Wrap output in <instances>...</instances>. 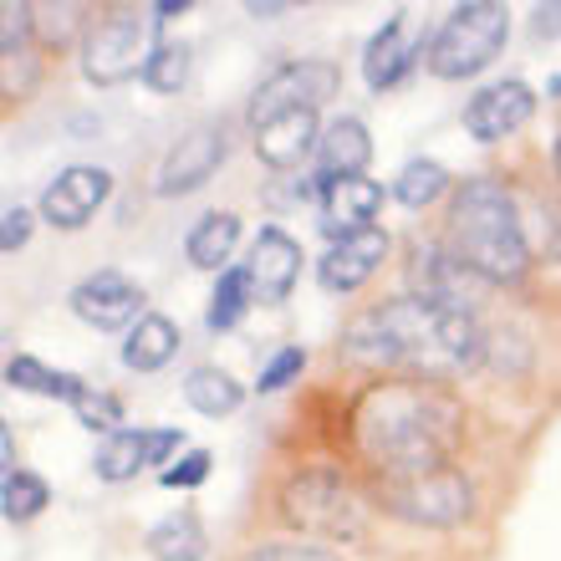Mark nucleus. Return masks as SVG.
<instances>
[{"label":"nucleus","instance_id":"nucleus-12","mask_svg":"<svg viewBox=\"0 0 561 561\" xmlns=\"http://www.w3.org/2000/svg\"><path fill=\"white\" fill-rule=\"evenodd\" d=\"M296 276H301V245H296L286 230H261L251 245V261H245V280H251V301H266V307H276V301H286L296 286Z\"/></svg>","mask_w":561,"mask_h":561},{"label":"nucleus","instance_id":"nucleus-10","mask_svg":"<svg viewBox=\"0 0 561 561\" xmlns=\"http://www.w3.org/2000/svg\"><path fill=\"white\" fill-rule=\"evenodd\" d=\"M107 190H113L107 169H88V163L61 169L42 194V220L57 225V230H82V225L98 215V205L107 199Z\"/></svg>","mask_w":561,"mask_h":561},{"label":"nucleus","instance_id":"nucleus-34","mask_svg":"<svg viewBox=\"0 0 561 561\" xmlns=\"http://www.w3.org/2000/svg\"><path fill=\"white\" fill-rule=\"evenodd\" d=\"M174 449H179V428H159V434H148V465H163Z\"/></svg>","mask_w":561,"mask_h":561},{"label":"nucleus","instance_id":"nucleus-14","mask_svg":"<svg viewBox=\"0 0 561 561\" xmlns=\"http://www.w3.org/2000/svg\"><path fill=\"white\" fill-rule=\"evenodd\" d=\"M383 209V184L373 179H332L322 184V230L332 240H347V236H363L373 230V215Z\"/></svg>","mask_w":561,"mask_h":561},{"label":"nucleus","instance_id":"nucleus-21","mask_svg":"<svg viewBox=\"0 0 561 561\" xmlns=\"http://www.w3.org/2000/svg\"><path fill=\"white\" fill-rule=\"evenodd\" d=\"M236 240H240V220H236V215H225V209L205 215V220L190 230V240H184V251H190V266L220 271L225 261H230V251H236Z\"/></svg>","mask_w":561,"mask_h":561},{"label":"nucleus","instance_id":"nucleus-27","mask_svg":"<svg viewBox=\"0 0 561 561\" xmlns=\"http://www.w3.org/2000/svg\"><path fill=\"white\" fill-rule=\"evenodd\" d=\"M144 82H148L153 92H179L184 82H190V46H184V42H179V46H174V42L153 46Z\"/></svg>","mask_w":561,"mask_h":561},{"label":"nucleus","instance_id":"nucleus-5","mask_svg":"<svg viewBox=\"0 0 561 561\" xmlns=\"http://www.w3.org/2000/svg\"><path fill=\"white\" fill-rule=\"evenodd\" d=\"M153 26H159V15H144V11H134V5L107 11L103 21L88 31V42H82V72H88V82L113 88V82H128L134 72H148Z\"/></svg>","mask_w":561,"mask_h":561},{"label":"nucleus","instance_id":"nucleus-7","mask_svg":"<svg viewBox=\"0 0 561 561\" xmlns=\"http://www.w3.org/2000/svg\"><path fill=\"white\" fill-rule=\"evenodd\" d=\"M383 505L399 520H414V526H455V520H465L474 511V490L449 465V470H434V474L383 480Z\"/></svg>","mask_w":561,"mask_h":561},{"label":"nucleus","instance_id":"nucleus-32","mask_svg":"<svg viewBox=\"0 0 561 561\" xmlns=\"http://www.w3.org/2000/svg\"><path fill=\"white\" fill-rule=\"evenodd\" d=\"M209 474V449H190V455L163 470V485H199Z\"/></svg>","mask_w":561,"mask_h":561},{"label":"nucleus","instance_id":"nucleus-1","mask_svg":"<svg viewBox=\"0 0 561 561\" xmlns=\"http://www.w3.org/2000/svg\"><path fill=\"white\" fill-rule=\"evenodd\" d=\"M342 353L368 368H403L419 383H434L470 373L485 357V332L470 307L439 296H399L353 317L342 332Z\"/></svg>","mask_w":561,"mask_h":561},{"label":"nucleus","instance_id":"nucleus-23","mask_svg":"<svg viewBox=\"0 0 561 561\" xmlns=\"http://www.w3.org/2000/svg\"><path fill=\"white\" fill-rule=\"evenodd\" d=\"M184 399H190L199 414L220 419V414H236L240 399H245V388H240L230 373H220V368H194L190 378H184Z\"/></svg>","mask_w":561,"mask_h":561},{"label":"nucleus","instance_id":"nucleus-30","mask_svg":"<svg viewBox=\"0 0 561 561\" xmlns=\"http://www.w3.org/2000/svg\"><path fill=\"white\" fill-rule=\"evenodd\" d=\"M240 561H337L327 547H307V541H266V547H251Z\"/></svg>","mask_w":561,"mask_h":561},{"label":"nucleus","instance_id":"nucleus-8","mask_svg":"<svg viewBox=\"0 0 561 561\" xmlns=\"http://www.w3.org/2000/svg\"><path fill=\"white\" fill-rule=\"evenodd\" d=\"M337 67L332 61H286L255 88L251 98V128L286 118V113H317V107L337 92Z\"/></svg>","mask_w":561,"mask_h":561},{"label":"nucleus","instance_id":"nucleus-6","mask_svg":"<svg viewBox=\"0 0 561 561\" xmlns=\"http://www.w3.org/2000/svg\"><path fill=\"white\" fill-rule=\"evenodd\" d=\"M280 516L311 536H327V541H353V536H363L368 511L337 474H296L280 495Z\"/></svg>","mask_w":561,"mask_h":561},{"label":"nucleus","instance_id":"nucleus-2","mask_svg":"<svg viewBox=\"0 0 561 561\" xmlns=\"http://www.w3.org/2000/svg\"><path fill=\"white\" fill-rule=\"evenodd\" d=\"M459 428H465V409L444 388L419 378L373 388L357 409V444L383 480L449 470Z\"/></svg>","mask_w":561,"mask_h":561},{"label":"nucleus","instance_id":"nucleus-19","mask_svg":"<svg viewBox=\"0 0 561 561\" xmlns=\"http://www.w3.org/2000/svg\"><path fill=\"white\" fill-rule=\"evenodd\" d=\"M174 353H179V327L169 322V317H159V311L138 317V327L128 332V342H123V363H128L134 373L163 368Z\"/></svg>","mask_w":561,"mask_h":561},{"label":"nucleus","instance_id":"nucleus-16","mask_svg":"<svg viewBox=\"0 0 561 561\" xmlns=\"http://www.w3.org/2000/svg\"><path fill=\"white\" fill-rule=\"evenodd\" d=\"M373 159V138L357 118H337L322 128V144H317V169H322V184L332 179H357Z\"/></svg>","mask_w":561,"mask_h":561},{"label":"nucleus","instance_id":"nucleus-35","mask_svg":"<svg viewBox=\"0 0 561 561\" xmlns=\"http://www.w3.org/2000/svg\"><path fill=\"white\" fill-rule=\"evenodd\" d=\"M5 57H15V36H21V31H26V21H31V11L26 5H5Z\"/></svg>","mask_w":561,"mask_h":561},{"label":"nucleus","instance_id":"nucleus-29","mask_svg":"<svg viewBox=\"0 0 561 561\" xmlns=\"http://www.w3.org/2000/svg\"><path fill=\"white\" fill-rule=\"evenodd\" d=\"M77 419L88 428H103V434H118V419H123V409H118V399L113 393H92V388H82L77 393Z\"/></svg>","mask_w":561,"mask_h":561},{"label":"nucleus","instance_id":"nucleus-36","mask_svg":"<svg viewBox=\"0 0 561 561\" xmlns=\"http://www.w3.org/2000/svg\"><path fill=\"white\" fill-rule=\"evenodd\" d=\"M557 179H561V138H557Z\"/></svg>","mask_w":561,"mask_h":561},{"label":"nucleus","instance_id":"nucleus-26","mask_svg":"<svg viewBox=\"0 0 561 561\" xmlns=\"http://www.w3.org/2000/svg\"><path fill=\"white\" fill-rule=\"evenodd\" d=\"M46 501H51V490H46V480H36L31 470H11L5 485H0V511H5V520H31Z\"/></svg>","mask_w":561,"mask_h":561},{"label":"nucleus","instance_id":"nucleus-18","mask_svg":"<svg viewBox=\"0 0 561 561\" xmlns=\"http://www.w3.org/2000/svg\"><path fill=\"white\" fill-rule=\"evenodd\" d=\"M424 51L419 42H409V21H388L378 36L368 42V51H363V77H368V88L373 92H383V88H393L409 67H414V57Z\"/></svg>","mask_w":561,"mask_h":561},{"label":"nucleus","instance_id":"nucleus-22","mask_svg":"<svg viewBox=\"0 0 561 561\" xmlns=\"http://www.w3.org/2000/svg\"><path fill=\"white\" fill-rule=\"evenodd\" d=\"M144 465H148V434L144 428H118V434H107L103 449H98V480H107V485L134 480Z\"/></svg>","mask_w":561,"mask_h":561},{"label":"nucleus","instance_id":"nucleus-20","mask_svg":"<svg viewBox=\"0 0 561 561\" xmlns=\"http://www.w3.org/2000/svg\"><path fill=\"white\" fill-rule=\"evenodd\" d=\"M148 551H153V561H205L209 536L194 511H179V516L159 520V526L148 531Z\"/></svg>","mask_w":561,"mask_h":561},{"label":"nucleus","instance_id":"nucleus-28","mask_svg":"<svg viewBox=\"0 0 561 561\" xmlns=\"http://www.w3.org/2000/svg\"><path fill=\"white\" fill-rule=\"evenodd\" d=\"M245 301H251V280H245V271H220V286H215V296H209V327H215V332L236 327L240 311H245Z\"/></svg>","mask_w":561,"mask_h":561},{"label":"nucleus","instance_id":"nucleus-24","mask_svg":"<svg viewBox=\"0 0 561 561\" xmlns=\"http://www.w3.org/2000/svg\"><path fill=\"white\" fill-rule=\"evenodd\" d=\"M5 378H11L15 388H26V393H46V399H67V403H77V393L88 388L82 378H72V373H51V368H42L36 357H11Z\"/></svg>","mask_w":561,"mask_h":561},{"label":"nucleus","instance_id":"nucleus-3","mask_svg":"<svg viewBox=\"0 0 561 561\" xmlns=\"http://www.w3.org/2000/svg\"><path fill=\"white\" fill-rule=\"evenodd\" d=\"M449 255L480 280L526 276V230L516 220V199L495 179H465L449 205Z\"/></svg>","mask_w":561,"mask_h":561},{"label":"nucleus","instance_id":"nucleus-31","mask_svg":"<svg viewBox=\"0 0 561 561\" xmlns=\"http://www.w3.org/2000/svg\"><path fill=\"white\" fill-rule=\"evenodd\" d=\"M301 363H307V353H301V347H280L266 368H261V383H255V388H261V393H276V388H286L296 373H301Z\"/></svg>","mask_w":561,"mask_h":561},{"label":"nucleus","instance_id":"nucleus-33","mask_svg":"<svg viewBox=\"0 0 561 561\" xmlns=\"http://www.w3.org/2000/svg\"><path fill=\"white\" fill-rule=\"evenodd\" d=\"M26 236H31V215L26 209H5V230H0V251L5 255H15L21 245H26Z\"/></svg>","mask_w":561,"mask_h":561},{"label":"nucleus","instance_id":"nucleus-9","mask_svg":"<svg viewBox=\"0 0 561 561\" xmlns=\"http://www.w3.org/2000/svg\"><path fill=\"white\" fill-rule=\"evenodd\" d=\"M531 113H536V92L511 77V82H490V88L474 92L470 107H465V128L480 144H501V138L520 134L531 123Z\"/></svg>","mask_w":561,"mask_h":561},{"label":"nucleus","instance_id":"nucleus-25","mask_svg":"<svg viewBox=\"0 0 561 561\" xmlns=\"http://www.w3.org/2000/svg\"><path fill=\"white\" fill-rule=\"evenodd\" d=\"M444 190H449V174H444V163H434V159L403 163L399 184H393V194H399V199H403L409 209H424L428 199H439Z\"/></svg>","mask_w":561,"mask_h":561},{"label":"nucleus","instance_id":"nucleus-37","mask_svg":"<svg viewBox=\"0 0 561 561\" xmlns=\"http://www.w3.org/2000/svg\"><path fill=\"white\" fill-rule=\"evenodd\" d=\"M551 98H561V77H557V82H551Z\"/></svg>","mask_w":561,"mask_h":561},{"label":"nucleus","instance_id":"nucleus-15","mask_svg":"<svg viewBox=\"0 0 561 561\" xmlns=\"http://www.w3.org/2000/svg\"><path fill=\"white\" fill-rule=\"evenodd\" d=\"M383 255H388L383 230H363V236L332 240V251L317 261V276H322L327 291H357L373 271L383 266Z\"/></svg>","mask_w":561,"mask_h":561},{"label":"nucleus","instance_id":"nucleus-4","mask_svg":"<svg viewBox=\"0 0 561 561\" xmlns=\"http://www.w3.org/2000/svg\"><path fill=\"white\" fill-rule=\"evenodd\" d=\"M505 36H511V15L495 0H470V5H455L449 21L434 31L428 42V72L444 77V82H459V77L485 72L490 61L501 57Z\"/></svg>","mask_w":561,"mask_h":561},{"label":"nucleus","instance_id":"nucleus-17","mask_svg":"<svg viewBox=\"0 0 561 561\" xmlns=\"http://www.w3.org/2000/svg\"><path fill=\"white\" fill-rule=\"evenodd\" d=\"M317 144H322L317 113H286V118L255 128V153H261L271 169H296Z\"/></svg>","mask_w":561,"mask_h":561},{"label":"nucleus","instance_id":"nucleus-13","mask_svg":"<svg viewBox=\"0 0 561 561\" xmlns=\"http://www.w3.org/2000/svg\"><path fill=\"white\" fill-rule=\"evenodd\" d=\"M138 307H144V291L128 276H118V271H98V276H88L72 291V311L88 327H98V332L128 327L138 317Z\"/></svg>","mask_w":561,"mask_h":561},{"label":"nucleus","instance_id":"nucleus-11","mask_svg":"<svg viewBox=\"0 0 561 561\" xmlns=\"http://www.w3.org/2000/svg\"><path fill=\"white\" fill-rule=\"evenodd\" d=\"M225 163V128L215 123H199L190 138H179L174 153L159 163V179H153V190L169 199V194H190L199 190L215 169Z\"/></svg>","mask_w":561,"mask_h":561}]
</instances>
